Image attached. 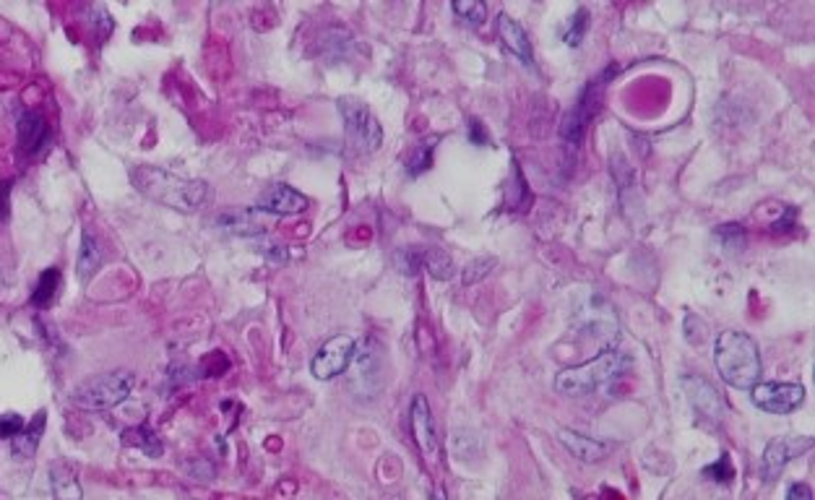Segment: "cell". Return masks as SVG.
I'll use <instances>...</instances> for the list:
<instances>
[{
  "instance_id": "cell-1",
  "label": "cell",
  "mask_w": 815,
  "mask_h": 500,
  "mask_svg": "<svg viewBox=\"0 0 815 500\" xmlns=\"http://www.w3.org/2000/svg\"><path fill=\"white\" fill-rule=\"evenodd\" d=\"M131 180L146 199L177 209V211H185V214L201 209L208 196V185L204 180H191V177L175 175L162 167H136L131 172Z\"/></svg>"
},
{
  "instance_id": "cell-2",
  "label": "cell",
  "mask_w": 815,
  "mask_h": 500,
  "mask_svg": "<svg viewBox=\"0 0 815 500\" xmlns=\"http://www.w3.org/2000/svg\"><path fill=\"white\" fill-rule=\"evenodd\" d=\"M713 365L721 381L738 391H750L761 378V352L753 336L727 329L713 341Z\"/></svg>"
},
{
  "instance_id": "cell-3",
  "label": "cell",
  "mask_w": 815,
  "mask_h": 500,
  "mask_svg": "<svg viewBox=\"0 0 815 500\" xmlns=\"http://www.w3.org/2000/svg\"><path fill=\"white\" fill-rule=\"evenodd\" d=\"M631 355L617 352V349H602L594 360L560 370L555 375V391L563 397H591L602 389L615 383L628 367H631Z\"/></svg>"
},
{
  "instance_id": "cell-4",
  "label": "cell",
  "mask_w": 815,
  "mask_h": 500,
  "mask_svg": "<svg viewBox=\"0 0 815 500\" xmlns=\"http://www.w3.org/2000/svg\"><path fill=\"white\" fill-rule=\"evenodd\" d=\"M131 389H134V375L128 370H115V373H102V375L84 381L81 386H76L70 399L81 409L100 412V409H112V406L123 404L128 399Z\"/></svg>"
},
{
  "instance_id": "cell-5",
  "label": "cell",
  "mask_w": 815,
  "mask_h": 500,
  "mask_svg": "<svg viewBox=\"0 0 815 500\" xmlns=\"http://www.w3.org/2000/svg\"><path fill=\"white\" fill-rule=\"evenodd\" d=\"M339 112L344 118V131H346L349 146L360 154H373L383 143V128H380L378 118L368 110V104L344 97L339 100Z\"/></svg>"
},
{
  "instance_id": "cell-6",
  "label": "cell",
  "mask_w": 815,
  "mask_h": 500,
  "mask_svg": "<svg viewBox=\"0 0 815 500\" xmlns=\"http://www.w3.org/2000/svg\"><path fill=\"white\" fill-rule=\"evenodd\" d=\"M355 349H357L355 336H349V333H337V336H331V339L323 341V347L315 352V357H313V363H310V373H313L318 381H331V378H337V375H341L346 367L352 365Z\"/></svg>"
},
{
  "instance_id": "cell-7",
  "label": "cell",
  "mask_w": 815,
  "mask_h": 500,
  "mask_svg": "<svg viewBox=\"0 0 815 500\" xmlns=\"http://www.w3.org/2000/svg\"><path fill=\"white\" fill-rule=\"evenodd\" d=\"M750 399L769 414H792L805 401L803 383H755L750 389Z\"/></svg>"
},
{
  "instance_id": "cell-8",
  "label": "cell",
  "mask_w": 815,
  "mask_h": 500,
  "mask_svg": "<svg viewBox=\"0 0 815 500\" xmlns=\"http://www.w3.org/2000/svg\"><path fill=\"white\" fill-rule=\"evenodd\" d=\"M409 422H412V435H414V443L420 448V454L425 456V462L430 467L438 464V456H441V440L436 433V422H433V412H430V404L422 394H417L412 399V412H409Z\"/></svg>"
},
{
  "instance_id": "cell-9",
  "label": "cell",
  "mask_w": 815,
  "mask_h": 500,
  "mask_svg": "<svg viewBox=\"0 0 815 500\" xmlns=\"http://www.w3.org/2000/svg\"><path fill=\"white\" fill-rule=\"evenodd\" d=\"M599 89H602V84H599V81H591V84L583 89V94L578 97L576 104L566 112L563 126H560V135H563L568 143H581L586 126L591 123V118H594L597 110H599V102H602Z\"/></svg>"
},
{
  "instance_id": "cell-10",
  "label": "cell",
  "mask_w": 815,
  "mask_h": 500,
  "mask_svg": "<svg viewBox=\"0 0 815 500\" xmlns=\"http://www.w3.org/2000/svg\"><path fill=\"white\" fill-rule=\"evenodd\" d=\"M811 448H813V438H805V435L803 438H777V440H771L763 451V459H761L763 480L769 482V480L779 477L781 469L786 467L792 459H797L800 454H805Z\"/></svg>"
},
{
  "instance_id": "cell-11",
  "label": "cell",
  "mask_w": 815,
  "mask_h": 500,
  "mask_svg": "<svg viewBox=\"0 0 815 500\" xmlns=\"http://www.w3.org/2000/svg\"><path fill=\"white\" fill-rule=\"evenodd\" d=\"M682 386L688 389V399H690V406L696 409V414L701 420H709L712 425H716L721 420V409H724L719 391L713 389L709 381L696 378V375L682 378Z\"/></svg>"
},
{
  "instance_id": "cell-12",
  "label": "cell",
  "mask_w": 815,
  "mask_h": 500,
  "mask_svg": "<svg viewBox=\"0 0 815 500\" xmlns=\"http://www.w3.org/2000/svg\"><path fill=\"white\" fill-rule=\"evenodd\" d=\"M258 209L266 211V214H276V217H289V214L306 211L307 199L300 191H295L284 183H276L258 199Z\"/></svg>"
},
{
  "instance_id": "cell-13",
  "label": "cell",
  "mask_w": 815,
  "mask_h": 500,
  "mask_svg": "<svg viewBox=\"0 0 815 500\" xmlns=\"http://www.w3.org/2000/svg\"><path fill=\"white\" fill-rule=\"evenodd\" d=\"M498 34L503 39V45L509 47L510 53L524 63V66H532L534 63V50H532V42H529V34L526 29L509 16V13H501L498 16Z\"/></svg>"
},
{
  "instance_id": "cell-14",
  "label": "cell",
  "mask_w": 815,
  "mask_h": 500,
  "mask_svg": "<svg viewBox=\"0 0 815 500\" xmlns=\"http://www.w3.org/2000/svg\"><path fill=\"white\" fill-rule=\"evenodd\" d=\"M560 440H563V446L576 456L578 462H583V464H597L607 454L605 443H599L594 438H586V435L576 433V430H560Z\"/></svg>"
},
{
  "instance_id": "cell-15",
  "label": "cell",
  "mask_w": 815,
  "mask_h": 500,
  "mask_svg": "<svg viewBox=\"0 0 815 500\" xmlns=\"http://www.w3.org/2000/svg\"><path fill=\"white\" fill-rule=\"evenodd\" d=\"M47 135H50L47 120H45L39 112H24V115L19 118V143H21V149H24L27 154L39 152V149L45 146Z\"/></svg>"
},
{
  "instance_id": "cell-16",
  "label": "cell",
  "mask_w": 815,
  "mask_h": 500,
  "mask_svg": "<svg viewBox=\"0 0 815 500\" xmlns=\"http://www.w3.org/2000/svg\"><path fill=\"white\" fill-rule=\"evenodd\" d=\"M45 422H47V414L39 412L29 425H24L21 433L16 435V438H11V451H13L16 459L27 462V459L35 456L37 448H39V440H42V433H45Z\"/></svg>"
},
{
  "instance_id": "cell-17",
  "label": "cell",
  "mask_w": 815,
  "mask_h": 500,
  "mask_svg": "<svg viewBox=\"0 0 815 500\" xmlns=\"http://www.w3.org/2000/svg\"><path fill=\"white\" fill-rule=\"evenodd\" d=\"M102 266V253H100V242H97V237L89 233V230H84L81 234V250H78V279L81 282H89L94 274H97V268Z\"/></svg>"
},
{
  "instance_id": "cell-18",
  "label": "cell",
  "mask_w": 815,
  "mask_h": 500,
  "mask_svg": "<svg viewBox=\"0 0 815 500\" xmlns=\"http://www.w3.org/2000/svg\"><path fill=\"white\" fill-rule=\"evenodd\" d=\"M50 485H53V496L55 500H81V485L73 477V471L66 467L50 469Z\"/></svg>"
},
{
  "instance_id": "cell-19",
  "label": "cell",
  "mask_w": 815,
  "mask_h": 500,
  "mask_svg": "<svg viewBox=\"0 0 815 500\" xmlns=\"http://www.w3.org/2000/svg\"><path fill=\"white\" fill-rule=\"evenodd\" d=\"M420 264L428 268L436 279H451L453 276V261H451V256L445 253V250H438V248H425V250H420Z\"/></svg>"
},
{
  "instance_id": "cell-20",
  "label": "cell",
  "mask_w": 815,
  "mask_h": 500,
  "mask_svg": "<svg viewBox=\"0 0 815 500\" xmlns=\"http://www.w3.org/2000/svg\"><path fill=\"white\" fill-rule=\"evenodd\" d=\"M58 290H61V271L58 268H47V271H42V276L37 282L32 302H35L37 307H47V305L55 302Z\"/></svg>"
},
{
  "instance_id": "cell-21",
  "label": "cell",
  "mask_w": 815,
  "mask_h": 500,
  "mask_svg": "<svg viewBox=\"0 0 815 500\" xmlns=\"http://www.w3.org/2000/svg\"><path fill=\"white\" fill-rule=\"evenodd\" d=\"M713 237H716V242L721 245V250L724 253H743V248H746V230H743V225H721V227H716L713 230Z\"/></svg>"
},
{
  "instance_id": "cell-22",
  "label": "cell",
  "mask_w": 815,
  "mask_h": 500,
  "mask_svg": "<svg viewBox=\"0 0 815 500\" xmlns=\"http://www.w3.org/2000/svg\"><path fill=\"white\" fill-rule=\"evenodd\" d=\"M123 443H126V446H138V448H143L146 456H159V454H162V446H159L157 435L151 433L149 428L126 430V433H123Z\"/></svg>"
},
{
  "instance_id": "cell-23",
  "label": "cell",
  "mask_w": 815,
  "mask_h": 500,
  "mask_svg": "<svg viewBox=\"0 0 815 500\" xmlns=\"http://www.w3.org/2000/svg\"><path fill=\"white\" fill-rule=\"evenodd\" d=\"M436 143H438V135H430L428 141L417 143L414 154L409 157V175H420L425 169H430L433 165V152H436Z\"/></svg>"
},
{
  "instance_id": "cell-24",
  "label": "cell",
  "mask_w": 815,
  "mask_h": 500,
  "mask_svg": "<svg viewBox=\"0 0 815 500\" xmlns=\"http://www.w3.org/2000/svg\"><path fill=\"white\" fill-rule=\"evenodd\" d=\"M453 13L459 16V19H464V21H469L472 27H479V24H485V16H487V8H485V3H479V0H456L453 5Z\"/></svg>"
},
{
  "instance_id": "cell-25",
  "label": "cell",
  "mask_w": 815,
  "mask_h": 500,
  "mask_svg": "<svg viewBox=\"0 0 815 500\" xmlns=\"http://www.w3.org/2000/svg\"><path fill=\"white\" fill-rule=\"evenodd\" d=\"M586 27H589V11H586V8H578L576 13H574V19H571V24H568L566 32H563V42H566L568 47H578V45L583 42Z\"/></svg>"
},
{
  "instance_id": "cell-26",
  "label": "cell",
  "mask_w": 815,
  "mask_h": 500,
  "mask_svg": "<svg viewBox=\"0 0 815 500\" xmlns=\"http://www.w3.org/2000/svg\"><path fill=\"white\" fill-rule=\"evenodd\" d=\"M24 417L16 414V412H8V414H0V438L3 440H11L24 430Z\"/></svg>"
},
{
  "instance_id": "cell-27",
  "label": "cell",
  "mask_w": 815,
  "mask_h": 500,
  "mask_svg": "<svg viewBox=\"0 0 815 500\" xmlns=\"http://www.w3.org/2000/svg\"><path fill=\"white\" fill-rule=\"evenodd\" d=\"M727 459H729V456L724 454V456H721V459H719V462H716L713 467L704 469V474H709V477H713L716 482H729V480L735 477V469L729 467V462H727Z\"/></svg>"
},
{
  "instance_id": "cell-28",
  "label": "cell",
  "mask_w": 815,
  "mask_h": 500,
  "mask_svg": "<svg viewBox=\"0 0 815 500\" xmlns=\"http://www.w3.org/2000/svg\"><path fill=\"white\" fill-rule=\"evenodd\" d=\"M786 500H813V490H811L805 482H797V485H792V488H789Z\"/></svg>"
},
{
  "instance_id": "cell-29",
  "label": "cell",
  "mask_w": 815,
  "mask_h": 500,
  "mask_svg": "<svg viewBox=\"0 0 815 500\" xmlns=\"http://www.w3.org/2000/svg\"><path fill=\"white\" fill-rule=\"evenodd\" d=\"M472 141H475V143H479V146H482V143L487 141V135H485V128H482L479 123H472Z\"/></svg>"
}]
</instances>
